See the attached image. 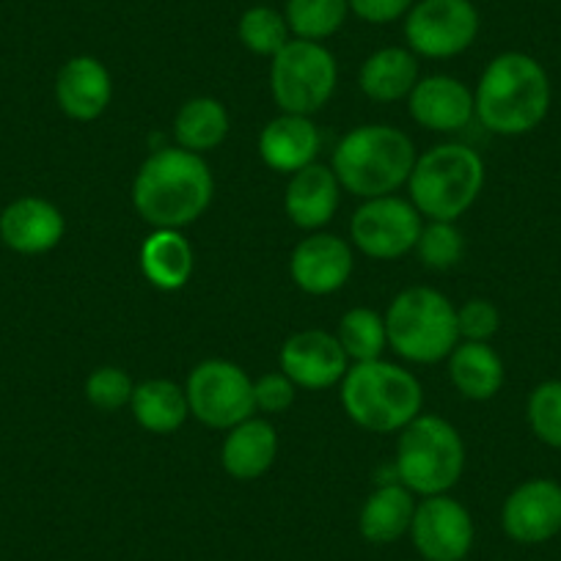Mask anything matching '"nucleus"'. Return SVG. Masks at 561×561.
<instances>
[{
    "instance_id": "obj_18",
    "label": "nucleus",
    "mask_w": 561,
    "mask_h": 561,
    "mask_svg": "<svg viewBox=\"0 0 561 561\" xmlns=\"http://www.w3.org/2000/svg\"><path fill=\"white\" fill-rule=\"evenodd\" d=\"M113 96L111 72L94 56H75L58 69L56 102L75 122H94L107 111Z\"/></svg>"
},
{
    "instance_id": "obj_36",
    "label": "nucleus",
    "mask_w": 561,
    "mask_h": 561,
    "mask_svg": "<svg viewBox=\"0 0 561 561\" xmlns=\"http://www.w3.org/2000/svg\"><path fill=\"white\" fill-rule=\"evenodd\" d=\"M350 14L369 25H388L404 20L415 0H347Z\"/></svg>"
},
{
    "instance_id": "obj_33",
    "label": "nucleus",
    "mask_w": 561,
    "mask_h": 561,
    "mask_svg": "<svg viewBox=\"0 0 561 561\" xmlns=\"http://www.w3.org/2000/svg\"><path fill=\"white\" fill-rule=\"evenodd\" d=\"M133 377L118 369V366H100L85 380V399L96 410H102V413H116V410L127 408L129 399H133Z\"/></svg>"
},
{
    "instance_id": "obj_23",
    "label": "nucleus",
    "mask_w": 561,
    "mask_h": 561,
    "mask_svg": "<svg viewBox=\"0 0 561 561\" xmlns=\"http://www.w3.org/2000/svg\"><path fill=\"white\" fill-rule=\"evenodd\" d=\"M415 515V495L402 482L377 488L364 501L358 515V531L371 545H391L410 534Z\"/></svg>"
},
{
    "instance_id": "obj_31",
    "label": "nucleus",
    "mask_w": 561,
    "mask_h": 561,
    "mask_svg": "<svg viewBox=\"0 0 561 561\" xmlns=\"http://www.w3.org/2000/svg\"><path fill=\"white\" fill-rule=\"evenodd\" d=\"M415 253L427 270H449L466 253V240H462L460 229L449 220H430L421 229Z\"/></svg>"
},
{
    "instance_id": "obj_10",
    "label": "nucleus",
    "mask_w": 561,
    "mask_h": 561,
    "mask_svg": "<svg viewBox=\"0 0 561 561\" xmlns=\"http://www.w3.org/2000/svg\"><path fill=\"white\" fill-rule=\"evenodd\" d=\"M479 28L473 0H415L404 14V42L421 58L460 56L477 42Z\"/></svg>"
},
{
    "instance_id": "obj_19",
    "label": "nucleus",
    "mask_w": 561,
    "mask_h": 561,
    "mask_svg": "<svg viewBox=\"0 0 561 561\" xmlns=\"http://www.w3.org/2000/svg\"><path fill=\"white\" fill-rule=\"evenodd\" d=\"M320 129L311 122V116L298 113H280L259 135V154L264 165L278 174H289L306 169L320 154Z\"/></svg>"
},
{
    "instance_id": "obj_7",
    "label": "nucleus",
    "mask_w": 561,
    "mask_h": 561,
    "mask_svg": "<svg viewBox=\"0 0 561 561\" xmlns=\"http://www.w3.org/2000/svg\"><path fill=\"white\" fill-rule=\"evenodd\" d=\"M388 347L413 364L449 358L460 342L457 309L433 287H410L391 300L386 311Z\"/></svg>"
},
{
    "instance_id": "obj_20",
    "label": "nucleus",
    "mask_w": 561,
    "mask_h": 561,
    "mask_svg": "<svg viewBox=\"0 0 561 561\" xmlns=\"http://www.w3.org/2000/svg\"><path fill=\"white\" fill-rule=\"evenodd\" d=\"M339 198H342V185H339L333 169L311 163L295 171L289 180L287 193H284V209L298 229L320 231L336 215Z\"/></svg>"
},
{
    "instance_id": "obj_15",
    "label": "nucleus",
    "mask_w": 561,
    "mask_h": 561,
    "mask_svg": "<svg viewBox=\"0 0 561 561\" xmlns=\"http://www.w3.org/2000/svg\"><path fill=\"white\" fill-rule=\"evenodd\" d=\"M289 275L309 295L339 293L353 275V248L342 237L314 231L295 245Z\"/></svg>"
},
{
    "instance_id": "obj_1",
    "label": "nucleus",
    "mask_w": 561,
    "mask_h": 561,
    "mask_svg": "<svg viewBox=\"0 0 561 561\" xmlns=\"http://www.w3.org/2000/svg\"><path fill=\"white\" fill-rule=\"evenodd\" d=\"M215 180L207 160L182 147H163L140 163L133 207L154 229H185L209 209Z\"/></svg>"
},
{
    "instance_id": "obj_34",
    "label": "nucleus",
    "mask_w": 561,
    "mask_h": 561,
    "mask_svg": "<svg viewBox=\"0 0 561 561\" xmlns=\"http://www.w3.org/2000/svg\"><path fill=\"white\" fill-rule=\"evenodd\" d=\"M501 328V311L490 300L471 298L457 309L460 342H490Z\"/></svg>"
},
{
    "instance_id": "obj_29",
    "label": "nucleus",
    "mask_w": 561,
    "mask_h": 561,
    "mask_svg": "<svg viewBox=\"0 0 561 561\" xmlns=\"http://www.w3.org/2000/svg\"><path fill=\"white\" fill-rule=\"evenodd\" d=\"M336 339L344 353H347V358L355 360V364L382 358V350L388 347L386 317L371 309H350L339 320Z\"/></svg>"
},
{
    "instance_id": "obj_17",
    "label": "nucleus",
    "mask_w": 561,
    "mask_h": 561,
    "mask_svg": "<svg viewBox=\"0 0 561 561\" xmlns=\"http://www.w3.org/2000/svg\"><path fill=\"white\" fill-rule=\"evenodd\" d=\"M64 231H67V220L61 209L47 198H14L0 213V240L14 253H25V256L53 251L64 240Z\"/></svg>"
},
{
    "instance_id": "obj_28",
    "label": "nucleus",
    "mask_w": 561,
    "mask_h": 561,
    "mask_svg": "<svg viewBox=\"0 0 561 561\" xmlns=\"http://www.w3.org/2000/svg\"><path fill=\"white\" fill-rule=\"evenodd\" d=\"M284 18L295 39L325 42L344 28L350 3L347 0H287Z\"/></svg>"
},
{
    "instance_id": "obj_30",
    "label": "nucleus",
    "mask_w": 561,
    "mask_h": 561,
    "mask_svg": "<svg viewBox=\"0 0 561 561\" xmlns=\"http://www.w3.org/2000/svg\"><path fill=\"white\" fill-rule=\"evenodd\" d=\"M237 39L242 42L248 53L262 58H273L280 47L293 39L284 12L273 7H251L242 12L237 23Z\"/></svg>"
},
{
    "instance_id": "obj_3",
    "label": "nucleus",
    "mask_w": 561,
    "mask_h": 561,
    "mask_svg": "<svg viewBox=\"0 0 561 561\" xmlns=\"http://www.w3.org/2000/svg\"><path fill=\"white\" fill-rule=\"evenodd\" d=\"M413 140L388 124H360L339 140L333 152V174L342 191L358 198L391 196L408 185L415 165Z\"/></svg>"
},
{
    "instance_id": "obj_27",
    "label": "nucleus",
    "mask_w": 561,
    "mask_h": 561,
    "mask_svg": "<svg viewBox=\"0 0 561 561\" xmlns=\"http://www.w3.org/2000/svg\"><path fill=\"white\" fill-rule=\"evenodd\" d=\"M229 135V111L215 96H193L180 107L174 118L176 147L193 154L218 149Z\"/></svg>"
},
{
    "instance_id": "obj_13",
    "label": "nucleus",
    "mask_w": 561,
    "mask_h": 561,
    "mask_svg": "<svg viewBox=\"0 0 561 561\" xmlns=\"http://www.w3.org/2000/svg\"><path fill=\"white\" fill-rule=\"evenodd\" d=\"M278 360L280 371L306 391L339 386L350 369V358L336 333H325L320 328L293 333L280 347Z\"/></svg>"
},
{
    "instance_id": "obj_12",
    "label": "nucleus",
    "mask_w": 561,
    "mask_h": 561,
    "mask_svg": "<svg viewBox=\"0 0 561 561\" xmlns=\"http://www.w3.org/2000/svg\"><path fill=\"white\" fill-rule=\"evenodd\" d=\"M410 537L424 561H462L473 548V517L449 493L427 495L415 504Z\"/></svg>"
},
{
    "instance_id": "obj_22",
    "label": "nucleus",
    "mask_w": 561,
    "mask_h": 561,
    "mask_svg": "<svg viewBox=\"0 0 561 561\" xmlns=\"http://www.w3.org/2000/svg\"><path fill=\"white\" fill-rule=\"evenodd\" d=\"M196 256L193 245L180 229H154L140 245V270L152 287L176 293L191 280Z\"/></svg>"
},
{
    "instance_id": "obj_2",
    "label": "nucleus",
    "mask_w": 561,
    "mask_h": 561,
    "mask_svg": "<svg viewBox=\"0 0 561 561\" xmlns=\"http://www.w3.org/2000/svg\"><path fill=\"white\" fill-rule=\"evenodd\" d=\"M553 100L542 64L520 50L495 56L473 91V113L495 135H526L545 122Z\"/></svg>"
},
{
    "instance_id": "obj_16",
    "label": "nucleus",
    "mask_w": 561,
    "mask_h": 561,
    "mask_svg": "<svg viewBox=\"0 0 561 561\" xmlns=\"http://www.w3.org/2000/svg\"><path fill=\"white\" fill-rule=\"evenodd\" d=\"M408 111L419 127L433 129V133H460L477 116L473 91L451 75L421 78L410 91Z\"/></svg>"
},
{
    "instance_id": "obj_21",
    "label": "nucleus",
    "mask_w": 561,
    "mask_h": 561,
    "mask_svg": "<svg viewBox=\"0 0 561 561\" xmlns=\"http://www.w3.org/2000/svg\"><path fill=\"white\" fill-rule=\"evenodd\" d=\"M278 457V433L267 419H245L237 427L226 430L220 446L224 471L237 482H253L273 468Z\"/></svg>"
},
{
    "instance_id": "obj_24",
    "label": "nucleus",
    "mask_w": 561,
    "mask_h": 561,
    "mask_svg": "<svg viewBox=\"0 0 561 561\" xmlns=\"http://www.w3.org/2000/svg\"><path fill=\"white\" fill-rule=\"evenodd\" d=\"M419 56L408 47H380L364 61L358 89L375 102L408 100L419 83Z\"/></svg>"
},
{
    "instance_id": "obj_25",
    "label": "nucleus",
    "mask_w": 561,
    "mask_h": 561,
    "mask_svg": "<svg viewBox=\"0 0 561 561\" xmlns=\"http://www.w3.org/2000/svg\"><path fill=\"white\" fill-rule=\"evenodd\" d=\"M449 377L466 399L488 402L504 386L506 369L490 342H457L449 353Z\"/></svg>"
},
{
    "instance_id": "obj_8",
    "label": "nucleus",
    "mask_w": 561,
    "mask_h": 561,
    "mask_svg": "<svg viewBox=\"0 0 561 561\" xmlns=\"http://www.w3.org/2000/svg\"><path fill=\"white\" fill-rule=\"evenodd\" d=\"M336 83V58L322 42L293 36L270 58V94L280 113L314 116L331 102Z\"/></svg>"
},
{
    "instance_id": "obj_6",
    "label": "nucleus",
    "mask_w": 561,
    "mask_h": 561,
    "mask_svg": "<svg viewBox=\"0 0 561 561\" xmlns=\"http://www.w3.org/2000/svg\"><path fill=\"white\" fill-rule=\"evenodd\" d=\"M466 471V444L455 424L421 413L399 433L397 479L413 495H444Z\"/></svg>"
},
{
    "instance_id": "obj_11",
    "label": "nucleus",
    "mask_w": 561,
    "mask_h": 561,
    "mask_svg": "<svg viewBox=\"0 0 561 561\" xmlns=\"http://www.w3.org/2000/svg\"><path fill=\"white\" fill-rule=\"evenodd\" d=\"M421 229H424V218L413 207V202L393 196V193L366 198L350 220V237H353L355 248L377 262H393V259H402L404 253L415 251Z\"/></svg>"
},
{
    "instance_id": "obj_9",
    "label": "nucleus",
    "mask_w": 561,
    "mask_h": 561,
    "mask_svg": "<svg viewBox=\"0 0 561 561\" xmlns=\"http://www.w3.org/2000/svg\"><path fill=\"white\" fill-rule=\"evenodd\" d=\"M191 415L213 430H231L256 413L253 380L231 360L209 358L193 366L185 382Z\"/></svg>"
},
{
    "instance_id": "obj_4",
    "label": "nucleus",
    "mask_w": 561,
    "mask_h": 561,
    "mask_svg": "<svg viewBox=\"0 0 561 561\" xmlns=\"http://www.w3.org/2000/svg\"><path fill=\"white\" fill-rule=\"evenodd\" d=\"M342 408L358 427L369 433H402L415 415H421L424 391L413 371L388 360L353 364L339 382Z\"/></svg>"
},
{
    "instance_id": "obj_35",
    "label": "nucleus",
    "mask_w": 561,
    "mask_h": 561,
    "mask_svg": "<svg viewBox=\"0 0 561 561\" xmlns=\"http://www.w3.org/2000/svg\"><path fill=\"white\" fill-rule=\"evenodd\" d=\"M298 386L289 380L284 371H270V375L253 380V399H256V410L262 413H284L293 408Z\"/></svg>"
},
{
    "instance_id": "obj_32",
    "label": "nucleus",
    "mask_w": 561,
    "mask_h": 561,
    "mask_svg": "<svg viewBox=\"0 0 561 561\" xmlns=\"http://www.w3.org/2000/svg\"><path fill=\"white\" fill-rule=\"evenodd\" d=\"M528 427L550 449H561V380H545L526 404Z\"/></svg>"
},
{
    "instance_id": "obj_5",
    "label": "nucleus",
    "mask_w": 561,
    "mask_h": 561,
    "mask_svg": "<svg viewBox=\"0 0 561 561\" xmlns=\"http://www.w3.org/2000/svg\"><path fill=\"white\" fill-rule=\"evenodd\" d=\"M484 187V160L466 144H440L419 154L408 180L410 202L421 218L449 220L477 204Z\"/></svg>"
},
{
    "instance_id": "obj_14",
    "label": "nucleus",
    "mask_w": 561,
    "mask_h": 561,
    "mask_svg": "<svg viewBox=\"0 0 561 561\" xmlns=\"http://www.w3.org/2000/svg\"><path fill=\"white\" fill-rule=\"evenodd\" d=\"M501 526L520 545H542L561 531V484L553 479H528L506 495Z\"/></svg>"
},
{
    "instance_id": "obj_26",
    "label": "nucleus",
    "mask_w": 561,
    "mask_h": 561,
    "mask_svg": "<svg viewBox=\"0 0 561 561\" xmlns=\"http://www.w3.org/2000/svg\"><path fill=\"white\" fill-rule=\"evenodd\" d=\"M129 410L140 427L152 435L176 433L191 415L185 388L176 386L174 380H163V377L135 386Z\"/></svg>"
}]
</instances>
